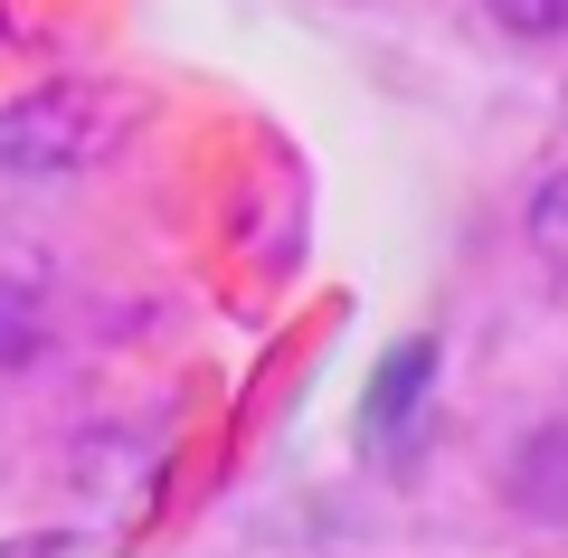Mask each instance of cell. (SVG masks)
<instances>
[{"label":"cell","mask_w":568,"mask_h":558,"mask_svg":"<svg viewBox=\"0 0 568 558\" xmlns=\"http://www.w3.org/2000/svg\"><path fill=\"white\" fill-rule=\"evenodd\" d=\"M521 227H530V246H540V265H549V275L568 284V161H559V171L540 180V190H530Z\"/></svg>","instance_id":"277c9868"},{"label":"cell","mask_w":568,"mask_h":558,"mask_svg":"<svg viewBox=\"0 0 568 558\" xmlns=\"http://www.w3.org/2000/svg\"><path fill=\"white\" fill-rule=\"evenodd\" d=\"M39 351H48V313H39V294L0 275V369H29Z\"/></svg>","instance_id":"5b68a950"},{"label":"cell","mask_w":568,"mask_h":558,"mask_svg":"<svg viewBox=\"0 0 568 558\" xmlns=\"http://www.w3.org/2000/svg\"><path fill=\"white\" fill-rule=\"evenodd\" d=\"M484 10L503 20V39H530V48L568 29V0H484Z\"/></svg>","instance_id":"8992f818"},{"label":"cell","mask_w":568,"mask_h":558,"mask_svg":"<svg viewBox=\"0 0 568 558\" xmlns=\"http://www.w3.org/2000/svg\"><path fill=\"white\" fill-rule=\"evenodd\" d=\"M95 142H104L95 95H29V104L0 114V171L10 180H48V171H77Z\"/></svg>","instance_id":"6da1fadb"},{"label":"cell","mask_w":568,"mask_h":558,"mask_svg":"<svg viewBox=\"0 0 568 558\" xmlns=\"http://www.w3.org/2000/svg\"><path fill=\"white\" fill-rule=\"evenodd\" d=\"M426 388H436V341H398L379 359V379H369V445H398L417 426Z\"/></svg>","instance_id":"3957f363"},{"label":"cell","mask_w":568,"mask_h":558,"mask_svg":"<svg viewBox=\"0 0 568 558\" xmlns=\"http://www.w3.org/2000/svg\"><path fill=\"white\" fill-rule=\"evenodd\" d=\"M503 501H511L521 520H549V530L568 520V417L511 436V455H503Z\"/></svg>","instance_id":"7a4b0ae2"}]
</instances>
